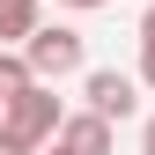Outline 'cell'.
Masks as SVG:
<instances>
[{"label":"cell","instance_id":"10","mask_svg":"<svg viewBox=\"0 0 155 155\" xmlns=\"http://www.w3.org/2000/svg\"><path fill=\"white\" fill-rule=\"evenodd\" d=\"M140 155H155V118H148V126H140Z\"/></svg>","mask_w":155,"mask_h":155},{"label":"cell","instance_id":"12","mask_svg":"<svg viewBox=\"0 0 155 155\" xmlns=\"http://www.w3.org/2000/svg\"><path fill=\"white\" fill-rule=\"evenodd\" d=\"M37 155H67V148H59V140H52V148H37Z\"/></svg>","mask_w":155,"mask_h":155},{"label":"cell","instance_id":"3","mask_svg":"<svg viewBox=\"0 0 155 155\" xmlns=\"http://www.w3.org/2000/svg\"><path fill=\"white\" fill-rule=\"evenodd\" d=\"M81 96H89V111H96V118H133L140 81H133V74H118V67H96L89 81H81Z\"/></svg>","mask_w":155,"mask_h":155},{"label":"cell","instance_id":"2","mask_svg":"<svg viewBox=\"0 0 155 155\" xmlns=\"http://www.w3.org/2000/svg\"><path fill=\"white\" fill-rule=\"evenodd\" d=\"M22 59L37 67V81H59V74H81L89 45H81V30H67V22H45V30L22 45Z\"/></svg>","mask_w":155,"mask_h":155},{"label":"cell","instance_id":"6","mask_svg":"<svg viewBox=\"0 0 155 155\" xmlns=\"http://www.w3.org/2000/svg\"><path fill=\"white\" fill-rule=\"evenodd\" d=\"M30 89H37V67L22 52H0V111H8L15 96H30Z\"/></svg>","mask_w":155,"mask_h":155},{"label":"cell","instance_id":"5","mask_svg":"<svg viewBox=\"0 0 155 155\" xmlns=\"http://www.w3.org/2000/svg\"><path fill=\"white\" fill-rule=\"evenodd\" d=\"M37 30H45V15H37V0H0V45H8V37H22V45H30Z\"/></svg>","mask_w":155,"mask_h":155},{"label":"cell","instance_id":"7","mask_svg":"<svg viewBox=\"0 0 155 155\" xmlns=\"http://www.w3.org/2000/svg\"><path fill=\"white\" fill-rule=\"evenodd\" d=\"M0 155H37V148H22V140L8 133V126H0Z\"/></svg>","mask_w":155,"mask_h":155},{"label":"cell","instance_id":"4","mask_svg":"<svg viewBox=\"0 0 155 155\" xmlns=\"http://www.w3.org/2000/svg\"><path fill=\"white\" fill-rule=\"evenodd\" d=\"M59 148H67V155H111V118H96V111L67 118V126H59Z\"/></svg>","mask_w":155,"mask_h":155},{"label":"cell","instance_id":"9","mask_svg":"<svg viewBox=\"0 0 155 155\" xmlns=\"http://www.w3.org/2000/svg\"><path fill=\"white\" fill-rule=\"evenodd\" d=\"M140 45H155V8H148V15H140Z\"/></svg>","mask_w":155,"mask_h":155},{"label":"cell","instance_id":"13","mask_svg":"<svg viewBox=\"0 0 155 155\" xmlns=\"http://www.w3.org/2000/svg\"><path fill=\"white\" fill-rule=\"evenodd\" d=\"M0 118H8V111H0Z\"/></svg>","mask_w":155,"mask_h":155},{"label":"cell","instance_id":"8","mask_svg":"<svg viewBox=\"0 0 155 155\" xmlns=\"http://www.w3.org/2000/svg\"><path fill=\"white\" fill-rule=\"evenodd\" d=\"M140 81L155 89V45H140Z\"/></svg>","mask_w":155,"mask_h":155},{"label":"cell","instance_id":"11","mask_svg":"<svg viewBox=\"0 0 155 155\" xmlns=\"http://www.w3.org/2000/svg\"><path fill=\"white\" fill-rule=\"evenodd\" d=\"M59 8H111V0H59Z\"/></svg>","mask_w":155,"mask_h":155},{"label":"cell","instance_id":"1","mask_svg":"<svg viewBox=\"0 0 155 155\" xmlns=\"http://www.w3.org/2000/svg\"><path fill=\"white\" fill-rule=\"evenodd\" d=\"M0 126H8L15 140H22V148H52L67 118H59V96H52L45 81H37L30 96H15V104H8V118H0Z\"/></svg>","mask_w":155,"mask_h":155}]
</instances>
